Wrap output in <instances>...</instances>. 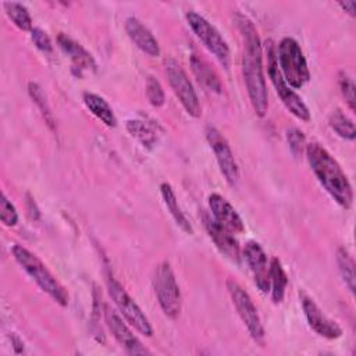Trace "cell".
<instances>
[{
  "mask_svg": "<svg viewBox=\"0 0 356 356\" xmlns=\"http://www.w3.org/2000/svg\"><path fill=\"white\" fill-rule=\"evenodd\" d=\"M236 24L243 38L242 74L248 96L254 113L259 117H264L268 110V96L266 78L263 72L261 43L254 25L248 17L236 14Z\"/></svg>",
  "mask_w": 356,
  "mask_h": 356,
  "instance_id": "6da1fadb",
  "label": "cell"
},
{
  "mask_svg": "<svg viewBox=\"0 0 356 356\" xmlns=\"http://www.w3.org/2000/svg\"><path fill=\"white\" fill-rule=\"evenodd\" d=\"M306 157L316 178L327 193L345 210L350 209L353 202L352 185L342 171L338 161L318 143L306 146Z\"/></svg>",
  "mask_w": 356,
  "mask_h": 356,
  "instance_id": "7a4b0ae2",
  "label": "cell"
},
{
  "mask_svg": "<svg viewBox=\"0 0 356 356\" xmlns=\"http://www.w3.org/2000/svg\"><path fill=\"white\" fill-rule=\"evenodd\" d=\"M13 256L17 263L24 268V271L38 284V286L46 292L53 300H56L60 306L68 305V293L64 286L56 280V277L49 271L44 263L32 252L21 245H14Z\"/></svg>",
  "mask_w": 356,
  "mask_h": 356,
  "instance_id": "3957f363",
  "label": "cell"
},
{
  "mask_svg": "<svg viewBox=\"0 0 356 356\" xmlns=\"http://www.w3.org/2000/svg\"><path fill=\"white\" fill-rule=\"evenodd\" d=\"M277 64L285 82L292 89L302 88L310 79V71L299 43L292 38L281 39L277 51Z\"/></svg>",
  "mask_w": 356,
  "mask_h": 356,
  "instance_id": "277c9868",
  "label": "cell"
},
{
  "mask_svg": "<svg viewBox=\"0 0 356 356\" xmlns=\"http://www.w3.org/2000/svg\"><path fill=\"white\" fill-rule=\"evenodd\" d=\"M153 286L164 314L170 318L178 317L181 312V292L175 275L167 261H163L156 267Z\"/></svg>",
  "mask_w": 356,
  "mask_h": 356,
  "instance_id": "5b68a950",
  "label": "cell"
},
{
  "mask_svg": "<svg viewBox=\"0 0 356 356\" xmlns=\"http://www.w3.org/2000/svg\"><path fill=\"white\" fill-rule=\"evenodd\" d=\"M186 21L203 46L220 61L224 68H228L231 61L229 47L220 32L204 17L195 11L186 13Z\"/></svg>",
  "mask_w": 356,
  "mask_h": 356,
  "instance_id": "8992f818",
  "label": "cell"
},
{
  "mask_svg": "<svg viewBox=\"0 0 356 356\" xmlns=\"http://www.w3.org/2000/svg\"><path fill=\"white\" fill-rule=\"evenodd\" d=\"M267 57H268V76L275 88L277 95L280 96L281 102L284 106L288 108L289 113H292L296 118L307 122L310 120V111L307 106L303 103L300 96L285 82L282 78L278 64H277V56L274 53V46L271 42H268V49H267Z\"/></svg>",
  "mask_w": 356,
  "mask_h": 356,
  "instance_id": "52a82bcc",
  "label": "cell"
},
{
  "mask_svg": "<svg viewBox=\"0 0 356 356\" xmlns=\"http://www.w3.org/2000/svg\"><path fill=\"white\" fill-rule=\"evenodd\" d=\"M107 286L110 296L113 298L115 306L118 307L122 317L140 334L150 337L153 334V328L145 316V313L140 310L138 303L129 296V293L122 288V285L115 281L113 277H108Z\"/></svg>",
  "mask_w": 356,
  "mask_h": 356,
  "instance_id": "ba28073f",
  "label": "cell"
},
{
  "mask_svg": "<svg viewBox=\"0 0 356 356\" xmlns=\"http://www.w3.org/2000/svg\"><path fill=\"white\" fill-rule=\"evenodd\" d=\"M227 288H228V292L231 295L232 303H234L241 320L246 325L250 337L257 343L263 345V342H264V330H263L261 320H260V316L257 313V309L253 305L250 296L248 295V292L238 282H235L232 280L227 281Z\"/></svg>",
  "mask_w": 356,
  "mask_h": 356,
  "instance_id": "9c48e42d",
  "label": "cell"
},
{
  "mask_svg": "<svg viewBox=\"0 0 356 356\" xmlns=\"http://www.w3.org/2000/svg\"><path fill=\"white\" fill-rule=\"evenodd\" d=\"M164 65H165L168 82L174 90V93L179 99L181 104L184 106L185 111L195 118L200 117L202 107H200L197 95H196L188 75L182 70V67L172 58H167Z\"/></svg>",
  "mask_w": 356,
  "mask_h": 356,
  "instance_id": "30bf717a",
  "label": "cell"
},
{
  "mask_svg": "<svg viewBox=\"0 0 356 356\" xmlns=\"http://www.w3.org/2000/svg\"><path fill=\"white\" fill-rule=\"evenodd\" d=\"M206 139L210 145V147L214 152L216 160L218 163V167L225 177L227 182L229 185H236L239 179V170L236 165V161L234 159L232 150L224 138V135L214 127H207L206 128Z\"/></svg>",
  "mask_w": 356,
  "mask_h": 356,
  "instance_id": "8fae6325",
  "label": "cell"
},
{
  "mask_svg": "<svg viewBox=\"0 0 356 356\" xmlns=\"http://www.w3.org/2000/svg\"><path fill=\"white\" fill-rule=\"evenodd\" d=\"M300 296V302H302V307L306 316V320L309 323V325L312 327V330H314L318 335L327 338V339H337L342 335V330L341 327L330 320L321 310L320 307L316 305V302L307 296L305 292L299 293Z\"/></svg>",
  "mask_w": 356,
  "mask_h": 356,
  "instance_id": "7c38bea8",
  "label": "cell"
},
{
  "mask_svg": "<svg viewBox=\"0 0 356 356\" xmlns=\"http://www.w3.org/2000/svg\"><path fill=\"white\" fill-rule=\"evenodd\" d=\"M202 220L204 224V228L209 234V236L213 239L217 249L229 260L238 263L241 259V250L238 241L234 238L232 232L221 227L211 216H209L206 211L202 213Z\"/></svg>",
  "mask_w": 356,
  "mask_h": 356,
  "instance_id": "4fadbf2b",
  "label": "cell"
},
{
  "mask_svg": "<svg viewBox=\"0 0 356 356\" xmlns=\"http://www.w3.org/2000/svg\"><path fill=\"white\" fill-rule=\"evenodd\" d=\"M243 257L253 273L257 288L267 293L270 291V264H267V254L260 243L250 241L243 248Z\"/></svg>",
  "mask_w": 356,
  "mask_h": 356,
  "instance_id": "5bb4252c",
  "label": "cell"
},
{
  "mask_svg": "<svg viewBox=\"0 0 356 356\" xmlns=\"http://www.w3.org/2000/svg\"><path fill=\"white\" fill-rule=\"evenodd\" d=\"M209 207L211 210V217L225 229L232 234H239L243 231V221L236 213L234 206L221 195L213 193L209 196Z\"/></svg>",
  "mask_w": 356,
  "mask_h": 356,
  "instance_id": "9a60e30c",
  "label": "cell"
},
{
  "mask_svg": "<svg viewBox=\"0 0 356 356\" xmlns=\"http://www.w3.org/2000/svg\"><path fill=\"white\" fill-rule=\"evenodd\" d=\"M104 317H106V323H107L111 334L128 353H131V355L146 353V349L142 346L139 339L132 334V331L128 328V325L124 323V320L120 317V314L117 312L106 309Z\"/></svg>",
  "mask_w": 356,
  "mask_h": 356,
  "instance_id": "2e32d148",
  "label": "cell"
},
{
  "mask_svg": "<svg viewBox=\"0 0 356 356\" xmlns=\"http://www.w3.org/2000/svg\"><path fill=\"white\" fill-rule=\"evenodd\" d=\"M125 31L129 39L150 57L160 56V46L153 33L135 17H129L125 21Z\"/></svg>",
  "mask_w": 356,
  "mask_h": 356,
  "instance_id": "e0dca14e",
  "label": "cell"
},
{
  "mask_svg": "<svg viewBox=\"0 0 356 356\" xmlns=\"http://www.w3.org/2000/svg\"><path fill=\"white\" fill-rule=\"evenodd\" d=\"M57 43L61 47V50L71 58L72 65H74V68L78 70L79 75L82 71L95 70L96 64H95L93 57L78 42H75L74 39H71L70 36H67L64 33H60L57 36Z\"/></svg>",
  "mask_w": 356,
  "mask_h": 356,
  "instance_id": "ac0fdd59",
  "label": "cell"
},
{
  "mask_svg": "<svg viewBox=\"0 0 356 356\" xmlns=\"http://www.w3.org/2000/svg\"><path fill=\"white\" fill-rule=\"evenodd\" d=\"M82 99H83L86 108L96 118H99L104 125L111 127V128L117 125V118L113 113V108L108 106V103L102 96L92 93V92H85L82 95Z\"/></svg>",
  "mask_w": 356,
  "mask_h": 356,
  "instance_id": "d6986e66",
  "label": "cell"
},
{
  "mask_svg": "<svg viewBox=\"0 0 356 356\" xmlns=\"http://www.w3.org/2000/svg\"><path fill=\"white\" fill-rule=\"evenodd\" d=\"M160 192H161V196H163V200H164L167 209L170 210L171 216L174 217L175 222L179 225V228H181L182 231L188 232V234H192V231H193V229H192V225L189 224L188 218H186L185 214L182 213V210H181V207H179V204H178V200H177V197H175V193H174V191H172V188H171V185L167 184V182H163V184L160 185Z\"/></svg>",
  "mask_w": 356,
  "mask_h": 356,
  "instance_id": "ffe728a7",
  "label": "cell"
},
{
  "mask_svg": "<svg viewBox=\"0 0 356 356\" xmlns=\"http://www.w3.org/2000/svg\"><path fill=\"white\" fill-rule=\"evenodd\" d=\"M286 285L288 277L281 266V261L277 257H273L270 261V291L274 303L282 302Z\"/></svg>",
  "mask_w": 356,
  "mask_h": 356,
  "instance_id": "44dd1931",
  "label": "cell"
},
{
  "mask_svg": "<svg viewBox=\"0 0 356 356\" xmlns=\"http://www.w3.org/2000/svg\"><path fill=\"white\" fill-rule=\"evenodd\" d=\"M191 64H192V70H193L195 75L197 76L199 82H202L210 90H216V92L221 90V83H220L217 75L214 74V71L209 67V64L204 60H202L197 56H192Z\"/></svg>",
  "mask_w": 356,
  "mask_h": 356,
  "instance_id": "7402d4cb",
  "label": "cell"
},
{
  "mask_svg": "<svg viewBox=\"0 0 356 356\" xmlns=\"http://www.w3.org/2000/svg\"><path fill=\"white\" fill-rule=\"evenodd\" d=\"M337 263H338V268H339L343 282L346 284L349 291L352 293H355V288H356L355 261H353V257L350 256V253L345 248H339L337 250Z\"/></svg>",
  "mask_w": 356,
  "mask_h": 356,
  "instance_id": "603a6c76",
  "label": "cell"
},
{
  "mask_svg": "<svg viewBox=\"0 0 356 356\" xmlns=\"http://www.w3.org/2000/svg\"><path fill=\"white\" fill-rule=\"evenodd\" d=\"M6 14L13 21V24L21 31H32V18L25 6L17 1H6L3 3Z\"/></svg>",
  "mask_w": 356,
  "mask_h": 356,
  "instance_id": "cb8c5ba5",
  "label": "cell"
},
{
  "mask_svg": "<svg viewBox=\"0 0 356 356\" xmlns=\"http://www.w3.org/2000/svg\"><path fill=\"white\" fill-rule=\"evenodd\" d=\"M330 127L343 139H348V140H353L355 136H356V131H355V125L352 122V120L343 114L339 108L334 110L330 115Z\"/></svg>",
  "mask_w": 356,
  "mask_h": 356,
  "instance_id": "d4e9b609",
  "label": "cell"
},
{
  "mask_svg": "<svg viewBox=\"0 0 356 356\" xmlns=\"http://www.w3.org/2000/svg\"><path fill=\"white\" fill-rule=\"evenodd\" d=\"M28 92H29V96L32 97V100L35 102V104L39 107V110H40V113L44 118V122L49 125L50 129H54L53 113L50 111V106L47 103L46 95L43 92V89L40 88V85L36 83V82H29L28 83Z\"/></svg>",
  "mask_w": 356,
  "mask_h": 356,
  "instance_id": "484cf974",
  "label": "cell"
},
{
  "mask_svg": "<svg viewBox=\"0 0 356 356\" xmlns=\"http://www.w3.org/2000/svg\"><path fill=\"white\" fill-rule=\"evenodd\" d=\"M127 129L132 136H135L145 146H152L156 142L154 131L147 124H145L143 121L129 120L127 122Z\"/></svg>",
  "mask_w": 356,
  "mask_h": 356,
  "instance_id": "4316f807",
  "label": "cell"
},
{
  "mask_svg": "<svg viewBox=\"0 0 356 356\" xmlns=\"http://www.w3.org/2000/svg\"><path fill=\"white\" fill-rule=\"evenodd\" d=\"M146 96H147L150 104L154 107H161L165 102L164 90H163L160 82L153 75H149L146 78Z\"/></svg>",
  "mask_w": 356,
  "mask_h": 356,
  "instance_id": "83f0119b",
  "label": "cell"
},
{
  "mask_svg": "<svg viewBox=\"0 0 356 356\" xmlns=\"http://www.w3.org/2000/svg\"><path fill=\"white\" fill-rule=\"evenodd\" d=\"M339 89H341V93H342L343 99L346 100L349 108L355 110V107H356L355 83H353L352 78L346 72H341L339 74Z\"/></svg>",
  "mask_w": 356,
  "mask_h": 356,
  "instance_id": "f1b7e54d",
  "label": "cell"
},
{
  "mask_svg": "<svg viewBox=\"0 0 356 356\" xmlns=\"http://www.w3.org/2000/svg\"><path fill=\"white\" fill-rule=\"evenodd\" d=\"M0 218H1V222L7 227H13L18 221V213L14 204L7 199L4 193H1V200H0Z\"/></svg>",
  "mask_w": 356,
  "mask_h": 356,
  "instance_id": "f546056e",
  "label": "cell"
},
{
  "mask_svg": "<svg viewBox=\"0 0 356 356\" xmlns=\"http://www.w3.org/2000/svg\"><path fill=\"white\" fill-rule=\"evenodd\" d=\"M31 39H32L33 44H35L39 50H42V51H44V53H50V51L53 50L51 40H50L49 35H47L43 29H40V28H33V29L31 31Z\"/></svg>",
  "mask_w": 356,
  "mask_h": 356,
  "instance_id": "4dcf8cb0",
  "label": "cell"
},
{
  "mask_svg": "<svg viewBox=\"0 0 356 356\" xmlns=\"http://www.w3.org/2000/svg\"><path fill=\"white\" fill-rule=\"evenodd\" d=\"M286 138H288V143H289L291 150L295 154H299L302 152V149H303V145H305V135H303V132L296 129V128H292V129H288Z\"/></svg>",
  "mask_w": 356,
  "mask_h": 356,
  "instance_id": "1f68e13d",
  "label": "cell"
},
{
  "mask_svg": "<svg viewBox=\"0 0 356 356\" xmlns=\"http://www.w3.org/2000/svg\"><path fill=\"white\" fill-rule=\"evenodd\" d=\"M339 6L352 17H355V11H356V3L353 0H346V1H339Z\"/></svg>",
  "mask_w": 356,
  "mask_h": 356,
  "instance_id": "d6a6232c",
  "label": "cell"
},
{
  "mask_svg": "<svg viewBox=\"0 0 356 356\" xmlns=\"http://www.w3.org/2000/svg\"><path fill=\"white\" fill-rule=\"evenodd\" d=\"M28 210H29V214L32 218H35V220L39 218V210H38L33 199H31V197L28 199Z\"/></svg>",
  "mask_w": 356,
  "mask_h": 356,
  "instance_id": "836d02e7",
  "label": "cell"
}]
</instances>
